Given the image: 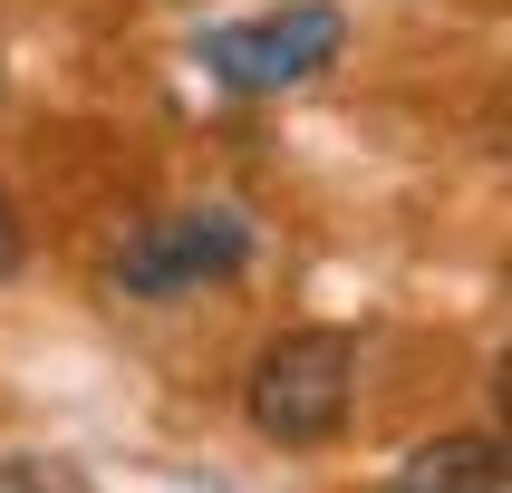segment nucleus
I'll use <instances>...</instances> for the list:
<instances>
[{"mask_svg":"<svg viewBox=\"0 0 512 493\" xmlns=\"http://www.w3.org/2000/svg\"><path fill=\"white\" fill-rule=\"evenodd\" d=\"M358 397V339L348 329H281L242 377V416L271 445H329Z\"/></svg>","mask_w":512,"mask_h":493,"instance_id":"obj_1","label":"nucleus"},{"mask_svg":"<svg viewBox=\"0 0 512 493\" xmlns=\"http://www.w3.org/2000/svg\"><path fill=\"white\" fill-rule=\"evenodd\" d=\"M0 484H78V464H0Z\"/></svg>","mask_w":512,"mask_h":493,"instance_id":"obj_5","label":"nucleus"},{"mask_svg":"<svg viewBox=\"0 0 512 493\" xmlns=\"http://www.w3.org/2000/svg\"><path fill=\"white\" fill-rule=\"evenodd\" d=\"M252 261V223L232 213V203H184V213H155V223L126 232V252H116V300H184L203 281H232Z\"/></svg>","mask_w":512,"mask_h":493,"instance_id":"obj_2","label":"nucleus"},{"mask_svg":"<svg viewBox=\"0 0 512 493\" xmlns=\"http://www.w3.org/2000/svg\"><path fill=\"white\" fill-rule=\"evenodd\" d=\"M339 49H348V20L329 10V0H290V10H271V20H232V29H203L194 39V58L232 87V97L310 87L319 68H339Z\"/></svg>","mask_w":512,"mask_h":493,"instance_id":"obj_3","label":"nucleus"},{"mask_svg":"<svg viewBox=\"0 0 512 493\" xmlns=\"http://www.w3.org/2000/svg\"><path fill=\"white\" fill-rule=\"evenodd\" d=\"M512 484V455L493 435H435L397 464V493H503Z\"/></svg>","mask_w":512,"mask_h":493,"instance_id":"obj_4","label":"nucleus"},{"mask_svg":"<svg viewBox=\"0 0 512 493\" xmlns=\"http://www.w3.org/2000/svg\"><path fill=\"white\" fill-rule=\"evenodd\" d=\"M10 271H20V203L0 194V281H10Z\"/></svg>","mask_w":512,"mask_h":493,"instance_id":"obj_6","label":"nucleus"},{"mask_svg":"<svg viewBox=\"0 0 512 493\" xmlns=\"http://www.w3.org/2000/svg\"><path fill=\"white\" fill-rule=\"evenodd\" d=\"M0 97H10V68H0Z\"/></svg>","mask_w":512,"mask_h":493,"instance_id":"obj_7","label":"nucleus"}]
</instances>
